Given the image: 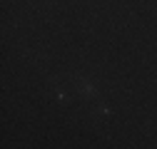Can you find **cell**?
Listing matches in <instances>:
<instances>
[{"mask_svg":"<svg viewBox=\"0 0 157 149\" xmlns=\"http://www.w3.org/2000/svg\"><path fill=\"white\" fill-rule=\"evenodd\" d=\"M77 87H80V92H82L85 97H95V95H97V89H95L85 77H77Z\"/></svg>","mask_w":157,"mask_h":149,"instance_id":"cell-1","label":"cell"}]
</instances>
